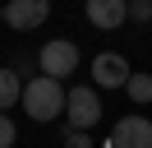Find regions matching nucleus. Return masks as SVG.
I'll return each instance as SVG.
<instances>
[{
    "instance_id": "nucleus-1",
    "label": "nucleus",
    "mask_w": 152,
    "mask_h": 148,
    "mask_svg": "<svg viewBox=\"0 0 152 148\" xmlns=\"http://www.w3.org/2000/svg\"><path fill=\"white\" fill-rule=\"evenodd\" d=\"M65 83H56V79H46V74H37V79H28L23 83V111H28L32 120H56V116H65Z\"/></svg>"
},
{
    "instance_id": "nucleus-2",
    "label": "nucleus",
    "mask_w": 152,
    "mask_h": 148,
    "mask_svg": "<svg viewBox=\"0 0 152 148\" xmlns=\"http://www.w3.org/2000/svg\"><path fill=\"white\" fill-rule=\"evenodd\" d=\"M65 116H69V130H92L97 120H102V97H97V88H88V83H78V88L65 92Z\"/></svg>"
},
{
    "instance_id": "nucleus-3",
    "label": "nucleus",
    "mask_w": 152,
    "mask_h": 148,
    "mask_svg": "<svg viewBox=\"0 0 152 148\" xmlns=\"http://www.w3.org/2000/svg\"><path fill=\"white\" fill-rule=\"evenodd\" d=\"M37 65H42V74H46V79H56V83H65L69 74L78 70V46L69 42V37H56V42H46V46H42V56H37Z\"/></svg>"
},
{
    "instance_id": "nucleus-4",
    "label": "nucleus",
    "mask_w": 152,
    "mask_h": 148,
    "mask_svg": "<svg viewBox=\"0 0 152 148\" xmlns=\"http://www.w3.org/2000/svg\"><path fill=\"white\" fill-rule=\"evenodd\" d=\"M46 18H51L46 0H10V5H5V23H10L14 33H32V28L46 23Z\"/></svg>"
},
{
    "instance_id": "nucleus-5",
    "label": "nucleus",
    "mask_w": 152,
    "mask_h": 148,
    "mask_svg": "<svg viewBox=\"0 0 152 148\" xmlns=\"http://www.w3.org/2000/svg\"><path fill=\"white\" fill-rule=\"evenodd\" d=\"M106 148H152V120L148 116H124L120 125H115V134H111V144Z\"/></svg>"
},
{
    "instance_id": "nucleus-6",
    "label": "nucleus",
    "mask_w": 152,
    "mask_h": 148,
    "mask_svg": "<svg viewBox=\"0 0 152 148\" xmlns=\"http://www.w3.org/2000/svg\"><path fill=\"white\" fill-rule=\"evenodd\" d=\"M129 60L124 56H115V51H102V56H92V79H97V88H124L129 83Z\"/></svg>"
},
{
    "instance_id": "nucleus-7",
    "label": "nucleus",
    "mask_w": 152,
    "mask_h": 148,
    "mask_svg": "<svg viewBox=\"0 0 152 148\" xmlns=\"http://www.w3.org/2000/svg\"><path fill=\"white\" fill-rule=\"evenodd\" d=\"M124 18H129L124 0H88V23L92 28H120Z\"/></svg>"
},
{
    "instance_id": "nucleus-8",
    "label": "nucleus",
    "mask_w": 152,
    "mask_h": 148,
    "mask_svg": "<svg viewBox=\"0 0 152 148\" xmlns=\"http://www.w3.org/2000/svg\"><path fill=\"white\" fill-rule=\"evenodd\" d=\"M14 102H23V79H19L14 70H0V111L10 116Z\"/></svg>"
},
{
    "instance_id": "nucleus-9",
    "label": "nucleus",
    "mask_w": 152,
    "mask_h": 148,
    "mask_svg": "<svg viewBox=\"0 0 152 148\" xmlns=\"http://www.w3.org/2000/svg\"><path fill=\"white\" fill-rule=\"evenodd\" d=\"M124 92H129L134 102H152V74H129Z\"/></svg>"
},
{
    "instance_id": "nucleus-10",
    "label": "nucleus",
    "mask_w": 152,
    "mask_h": 148,
    "mask_svg": "<svg viewBox=\"0 0 152 148\" xmlns=\"http://www.w3.org/2000/svg\"><path fill=\"white\" fill-rule=\"evenodd\" d=\"M19 144V130H14V120L5 116V111H0V148H14Z\"/></svg>"
},
{
    "instance_id": "nucleus-11",
    "label": "nucleus",
    "mask_w": 152,
    "mask_h": 148,
    "mask_svg": "<svg viewBox=\"0 0 152 148\" xmlns=\"http://www.w3.org/2000/svg\"><path fill=\"white\" fill-rule=\"evenodd\" d=\"M129 18L148 23V18H152V0H134V5H129Z\"/></svg>"
},
{
    "instance_id": "nucleus-12",
    "label": "nucleus",
    "mask_w": 152,
    "mask_h": 148,
    "mask_svg": "<svg viewBox=\"0 0 152 148\" xmlns=\"http://www.w3.org/2000/svg\"><path fill=\"white\" fill-rule=\"evenodd\" d=\"M65 148H92V139L83 130H65Z\"/></svg>"
},
{
    "instance_id": "nucleus-13",
    "label": "nucleus",
    "mask_w": 152,
    "mask_h": 148,
    "mask_svg": "<svg viewBox=\"0 0 152 148\" xmlns=\"http://www.w3.org/2000/svg\"><path fill=\"white\" fill-rule=\"evenodd\" d=\"M0 23H5V5H0Z\"/></svg>"
}]
</instances>
